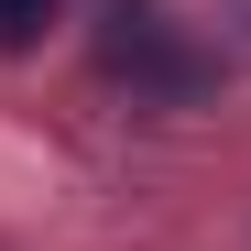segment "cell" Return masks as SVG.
I'll list each match as a JSON object with an SVG mask.
<instances>
[{
    "label": "cell",
    "mask_w": 251,
    "mask_h": 251,
    "mask_svg": "<svg viewBox=\"0 0 251 251\" xmlns=\"http://www.w3.org/2000/svg\"><path fill=\"white\" fill-rule=\"evenodd\" d=\"M109 66H120V76H153L164 99H186L197 76H207L197 55H175V22L142 11V0H120V11H109Z\"/></svg>",
    "instance_id": "6da1fadb"
},
{
    "label": "cell",
    "mask_w": 251,
    "mask_h": 251,
    "mask_svg": "<svg viewBox=\"0 0 251 251\" xmlns=\"http://www.w3.org/2000/svg\"><path fill=\"white\" fill-rule=\"evenodd\" d=\"M55 11H66V0H0V44H33Z\"/></svg>",
    "instance_id": "7a4b0ae2"
}]
</instances>
